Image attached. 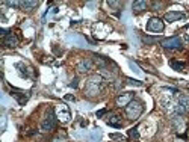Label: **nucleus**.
I'll return each instance as SVG.
<instances>
[{
    "mask_svg": "<svg viewBox=\"0 0 189 142\" xmlns=\"http://www.w3.org/2000/svg\"><path fill=\"white\" fill-rule=\"evenodd\" d=\"M144 112V104L138 100H132L129 104L126 106V115L129 119H138L141 117V113Z\"/></svg>",
    "mask_w": 189,
    "mask_h": 142,
    "instance_id": "f257e3e1",
    "label": "nucleus"
},
{
    "mask_svg": "<svg viewBox=\"0 0 189 142\" xmlns=\"http://www.w3.org/2000/svg\"><path fill=\"white\" fill-rule=\"evenodd\" d=\"M56 127V115H55V109H48L46 113V118L43 121V129L44 130H53Z\"/></svg>",
    "mask_w": 189,
    "mask_h": 142,
    "instance_id": "f03ea898",
    "label": "nucleus"
},
{
    "mask_svg": "<svg viewBox=\"0 0 189 142\" xmlns=\"http://www.w3.org/2000/svg\"><path fill=\"white\" fill-rule=\"evenodd\" d=\"M162 47L166 48V50H174V48H182L183 44H182V39L178 36H173V38H168V39L162 41Z\"/></svg>",
    "mask_w": 189,
    "mask_h": 142,
    "instance_id": "7ed1b4c3",
    "label": "nucleus"
},
{
    "mask_svg": "<svg viewBox=\"0 0 189 142\" xmlns=\"http://www.w3.org/2000/svg\"><path fill=\"white\" fill-rule=\"evenodd\" d=\"M164 21L160 20V18H157V17H153V18H150L148 20V23H147V30H150V32H162L164 30Z\"/></svg>",
    "mask_w": 189,
    "mask_h": 142,
    "instance_id": "20e7f679",
    "label": "nucleus"
},
{
    "mask_svg": "<svg viewBox=\"0 0 189 142\" xmlns=\"http://www.w3.org/2000/svg\"><path fill=\"white\" fill-rule=\"evenodd\" d=\"M177 113H186L189 112V97L186 95H180L178 97V104L176 107Z\"/></svg>",
    "mask_w": 189,
    "mask_h": 142,
    "instance_id": "39448f33",
    "label": "nucleus"
},
{
    "mask_svg": "<svg viewBox=\"0 0 189 142\" xmlns=\"http://www.w3.org/2000/svg\"><path fill=\"white\" fill-rule=\"evenodd\" d=\"M185 18V12L180 11H169L165 14V21L168 23H173V21H177V20H182Z\"/></svg>",
    "mask_w": 189,
    "mask_h": 142,
    "instance_id": "423d86ee",
    "label": "nucleus"
},
{
    "mask_svg": "<svg viewBox=\"0 0 189 142\" xmlns=\"http://www.w3.org/2000/svg\"><path fill=\"white\" fill-rule=\"evenodd\" d=\"M3 46L8 48H15L18 46V39H17V36L14 35V33H8V35L5 36V39H3Z\"/></svg>",
    "mask_w": 189,
    "mask_h": 142,
    "instance_id": "0eeeda50",
    "label": "nucleus"
},
{
    "mask_svg": "<svg viewBox=\"0 0 189 142\" xmlns=\"http://www.w3.org/2000/svg\"><path fill=\"white\" fill-rule=\"evenodd\" d=\"M132 100H133V94L132 92H126V94H121L117 98V104L118 106H127Z\"/></svg>",
    "mask_w": 189,
    "mask_h": 142,
    "instance_id": "6e6552de",
    "label": "nucleus"
},
{
    "mask_svg": "<svg viewBox=\"0 0 189 142\" xmlns=\"http://www.w3.org/2000/svg\"><path fill=\"white\" fill-rule=\"evenodd\" d=\"M107 124L112 126V127H115V129H121V127H123L121 118H119L118 115H115V113H112V115L107 117Z\"/></svg>",
    "mask_w": 189,
    "mask_h": 142,
    "instance_id": "1a4fd4ad",
    "label": "nucleus"
},
{
    "mask_svg": "<svg viewBox=\"0 0 189 142\" xmlns=\"http://www.w3.org/2000/svg\"><path fill=\"white\" fill-rule=\"evenodd\" d=\"M58 113H59L58 118H59L61 121H64V122H67V121L70 119V109L67 106H61V109L58 110Z\"/></svg>",
    "mask_w": 189,
    "mask_h": 142,
    "instance_id": "9d476101",
    "label": "nucleus"
},
{
    "mask_svg": "<svg viewBox=\"0 0 189 142\" xmlns=\"http://www.w3.org/2000/svg\"><path fill=\"white\" fill-rule=\"evenodd\" d=\"M11 95L17 100V101H18V103H20V104H24V103L27 101V98H29V97L24 94V92H21V91H12Z\"/></svg>",
    "mask_w": 189,
    "mask_h": 142,
    "instance_id": "9b49d317",
    "label": "nucleus"
},
{
    "mask_svg": "<svg viewBox=\"0 0 189 142\" xmlns=\"http://www.w3.org/2000/svg\"><path fill=\"white\" fill-rule=\"evenodd\" d=\"M91 67H92V62H91V60H88V59H85V60H82V62L77 65V70L80 71V73H86V71L91 70Z\"/></svg>",
    "mask_w": 189,
    "mask_h": 142,
    "instance_id": "f8f14e48",
    "label": "nucleus"
},
{
    "mask_svg": "<svg viewBox=\"0 0 189 142\" xmlns=\"http://www.w3.org/2000/svg\"><path fill=\"white\" fill-rule=\"evenodd\" d=\"M147 6H148V3L144 2V0H141V2H135V3H133V11L135 12H144L145 9H147Z\"/></svg>",
    "mask_w": 189,
    "mask_h": 142,
    "instance_id": "ddd939ff",
    "label": "nucleus"
},
{
    "mask_svg": "<svg viewBox=\"0 0 189 142\" xmlns=\"http://www.w3.org/2000/svg\"><path fill=\"white\" fill-rule=\"evenodd\" d=\"M20 5L23 6V8L26 9V11H30V9H34V8H36V6H38L39 3H38V2H21Z\"/></svg>",
    "mask_w": 189,
    "mask_h": 142,
    "instance_id": "4468645a",
    "label": "nucleus"
},
{
    "mask_svg": "<svg viewBox=\"0 0 189 142\" xmlns=\"http://www.w3.org/2000/svg\"><path fill=\"white\" fill-rule=\"evenodd\" d=\"M169 65H171L176 71H182L183 68H185V64H183V62H178V60H174V59L169 62Z\"/></svg>",
    "mask_w": 189,
    "mask_h": 142,
    "instance_id": "2eb2a0df",
    "label": "nucleus"
},
{
    "mask_svg": "<svg viewBox=\"0 0 189 142\" xmlns=\"http://www.w3.org/2000/svg\"><path fill=\"white\" fill-rule=\"evenodd\" d=\"M129 136H130V138L138 139V136H139V135H138V129H136V127H135V129H132V130L129 131Z\"/></svg>",
    "mask_w": 189,
    "mask_h": 142,
    "instance_id": "dca6fc26",
    "label": "nucleus"
},
{
    "mask_svg": "<svg viewBox=\"0 0 189 142\" xmlns=\"http://www.w3.org/2000/svg\"><path fill=\"white\" fill-rule=\"evenodd\" d=\"M109 138H110V139H117V141H123V139H124L121 135H117V133H110Z\"/></svg>",
    "mask_w": 189,
    "mask_h": 142,
    "instance_id": "f3484780",
    "label": "nucleus"
},
{
    "mask_svg": "<svg viewBox=\"0 0 189 142\" xmlns=\"http://www.w3.org/2000/svg\"><path fill=\"white\" fill-rule=\"evenodd\" d=\"M142 41H144L145 44H153V42H156V39H154V38H147V36H144V38H142Z\"/></svg>",
    "mask_w": 189,
    "mask_h": 142,
    "instance_id": "a211bd4d",
    "label": "nucleus"
},
{
    "mask_svg": "<svg viewBox=\"0 0 189 142\" xmlns=\"http://www.w3.org/2000/svg\"><path fill=\"white\" fill-rule=\"evenodd\" d=\"M129 83L130 85H136V86H141L142 82H139V80H133V79H129Z\"/></svg>",
    "mask_w": 189,
    "mask_h": 142,
    "instance_id": "6ab92c4d",
    "label": "nucleus"
},
{
    "mask_svg": "<svg viewBox=\"0 0 189 142\" xmlns=\"http://www.w3.org/2000/svg\"><path fill=\"white\" fill-rule=\"evenodd\" d=\"M17 68H23V65H21V64H17ZM20 74H21V76H24V77H27V73H26V71H21V73H20Z\"/></svg>",
    "mask_w": 189,
    "mask_h": 142,
    "instance_id": "aec40b11",
    "label": "nucleus"
},
{
    "mask_svg": "<svg viewBox=\"0 0 189 142\" xmlns=\"http://www.w3.org/2000/svg\"><path fill=\"white\" fill-rule=\"evenodd\" d=\"M105 113H106V109H101V110H98V112H97V117L100 118V117H103Z\"/></svg>",
    "mask_w": 189,
    "mask_h": 142,
    "instance_id": "412c9836",
    "label": "nucleus"
},
{
    "mask_svg": "<svg viewBox=\"0 0 189 142\" xmlns=\"http://www.w3.org/2000/svg\"><path fill=\"white\" fill-rule=\"evenodd\" d=\"M6 5H9V6H18L20 3L18 2H6Z\"/></svg>",
    "mask_w": 189,
    "mask_h": 142,
    "instance_id": "4be33fe9",
    "label": "nucleus"
},
{
    "mask_svg": "<svg viewBox=\"0 0 189 142\" xmlns=\"http://www.w3.org/2000/svg\"><path fill=\"white\" fill-rule=\"evenodd\" d=\"M71 86H73V88H76V86H77V79H74V80H73Z\"/></svg>",
    "mask_w": 189,
    "mask_h": 142,
    "instance_id": "5701e85b",
    "label": "nucleus"
},
{
    "mask_svg": "<svg viewBox=\"0 0 189 142\" xmlns=\"http://www.w3.org/2000/svg\"><path fill=\"white\" fill-rule=\"evenodd\" d=\"M53 142H65V141H62V139H53Z\"/></svg>",
    "mask_w": 189,
    "mask_h": 142,
    "instance_id": "b1692460",
    "label": "nucleus"
}]
</instances>
